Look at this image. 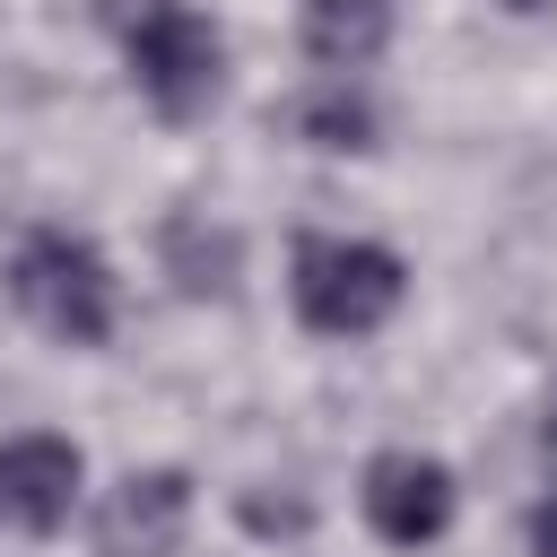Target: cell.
I'll use <instances>...</instances> for the list:
<instances>
[{
	"instance_id": "1",
	"label": "cell",
	"mask_w": 557,
	"mask_h": 557,
	"mask_svg": "<svg viewBox=\"0 0 557 557\" xmlns=\"http://www.w3.org/2000/svg\"><path fill=\"white\" fill-rule=\"evenodd\" d=\"M287 296H296V322L322 331V339H366L400 313L409 296V270L400 252L366 244V235H305L296 261H287Z\"/></svg>"
},
{
	"instance_id": "2",
	"label": "cell",
	"mask_w": 557,
	"mask_h": 557,
	"mask_svg": "<svg viewBox=\"0 0 557 557\" xmlns=\"http://www.w3.org/2000/svg\"><path fill=\"white\" fill-rule=\"evenodd\" d=\"M9 296H17V313H26L35 331H52V339H70V348H96V339L113 331V270H104V252H96L87 235H70V226H35V235L17 244Z\"/></svg>"
},
{
	"instance_id": "3",
	"label": "cell",
	"mask_w": 557,
	"mask_h": 557,
	"mask_svg": "<svg viewBox=\"0 0 557 557\" xmlns=\"http://www.w3.org/2000/svg\"><path fill=\"white\" fill-rule=\"evenodd\" d=\"M122 44H131L139 96H148L165 122H191V113L218 104V87H226V44H218V26H209L200 9L174 0V9H157L148 26H131Z\"/></svg>"
},
{
	"instance_id": "4",
	"label": "cell",
	"mask_w": 557,
	"mask_h": 557,
	"mask_svg": "<svg viewBox=\"0 0 557 557\" xmlns=\"http://www.w3.org/2000/svg\"><path fill=\"white\" fill-rule=\"evenodd\" d=\"M357 505H366L374 540L426 548V540H444V522H453V470H444L435 453H374Z\"/></svg>"
},
{
	"instance_id": "5",
	"label": "cell",
	"mask_w": 557,
	"mask_h": 557,
	"mask_svg": "<svg viewBox=\"0 0 557 557\" xmlns=\"http://www.w3.org/2000/svg\"><path fill=\"white\" fill-rule=\"evenodd\" d=\"M191 522V479L183 470H131L96 505V557H174Z\"/></svg>"
},
{
	"instance_id": "6",
	"label": "cell",
	"mask_w": 557,
	"mask_h": 557,
	"mask_svg": "<svg viewBox=\"0 0 557 557\" xmlns=\"http://www.w3.org/2000/svg\"><path fill=\"white\" fill-rule=\"evenodd\" d=\"M78 505V444L70 435H9L0 444V522L52 540Z\"/></svg>"
},
{
	"instance_id": "7",
	"label": "cell",
	"mask_w": 557,
	"mask_h": 557,
	"mask_svg": "<svg viewBox=\"0 0 557 557\" xmlns=\"http://www.w3.org/2000/svg\"><path fill=\"white\" fill-rule=\"evenodd\" d=\"M296 44H305V61L348 78L392 44V0H305L296 9Z\"/></svg>"
},
{
	"instance_id": "8",
	"label": "cell",
	"mask_w": 557,
	"mask_h": 557,
	"mask_svg": "<svg viewBox=\"0 0 557 557\" xmlns=\"http://www.w3.org/2000/svg\"><path fill=\"white\" fill-rule=\"evenodd\" d=\"M165 278L183 287V296H226L235 287V235L226 226H209V218H165Z\"/></svg>"
},
{
	"instance_id": "9",
	"label": "cell",
	"mask_w": 557,
	"mask_h": 557,
	"mask_svg": "<svg viewBox=\"0 0 557 557\" xmlns=\"http://www.w3.org/2000/svg\"><path fill=\"white\" fill-rule=\"evenodd\" d=\"M287 131H296L305 148H374V104H366L348 78H322V87H305V96L287 104Z\"/></svg>"
},
{
	"instance_id": "10",
	"label": "cell",
	"mask_w": 557,
	"mask_h": 557,
	"mask_svg": "<svg viewBox=\"0 0 557 557\" xmlns=\"http://www.w3.org/2000/svg\"><path fill=\"white\" fill-rule=\"evenodd\" d=\"M244 522H252V531H305V505H270V496H244Z\"/></svg>"
},
{
	"instance_id": "11",
	"label": "cell",
	"mask_w": 557,
	"mask_h": 557,
	"mask_svg": "<svg viewBox=\"0 0 557 557\" xmlns=\"http://www.w3.org/2000/svg\"><path fill=\"white\" fill-rule=\"evenodd\" d=\"M157 9H174V0H96V17H104L113 35H131V26H148Z\"/></svg>"
},
{
	"instance_id": "12",
	"label": "cell",
	"mask_w": 557,
	"mask_h": 557,
	"mask_svg": "<svg viewBox=\"0 0 557 557\" xmlns=\"http://www.w3.org/2000/svg\"><path fill=\"white\" fill-rule=\"evenodd\" d=\"M531 557H557V496L531 513Z\"/></svg>"
},
{
	"instance_id": "13",
	"label": "cell",
	"mask_w": 557,
	"mask_h": 557,
	"mask_svg": "<svg viewBox=\"0 0 557 557\" xmlns=\"http://www.w3.org/2000/svg\"><path fill=\"white\" fill-rule=\"evenodd\" d=\"M505 9H513V17H548L557 0H505Z\"/></svg>"
},
{
	"instance_id": "14",
	"label": "cell",
	"mask_w": 557,
	"mask_h": 557,
	"mask_svg": "<svg viewBox=\"0 0 557 557\" xmlns=\"http://www.w3.org/2000/svg\"><path fill=\"white\" fill-rule=\"evenodd\" d=\"M548 435H557V426H548Z\"/></svg>"
}]
</instances>
